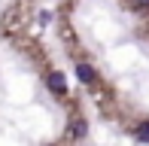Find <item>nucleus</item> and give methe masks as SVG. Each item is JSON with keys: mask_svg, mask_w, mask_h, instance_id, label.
I'll return each mask as SVG.
<instances>
[{"mask_svg": "<svg viewBox=\"0 0 149 146\" xmlns=\"http://www.w3.org/2000/svg\"><path fill=\"white\" fill-rule=\"evenodd\" d=\"M37 22L43 24V28H46V24H52V12H40V15H37Z\"/></svg>", "mask_w": 149, "mask_h": 146, "instance_id": "nucleus-5", "label": "nucleus"}, {"mask_svg": "<svg viewBox=\"0 0 149 146\" xmlns=\"http://www.w3.org/2000/svg\"><path fill=\"white\" fill-rule=\"evenodd\" d=\"M76 76H79V82H82V85H94V82H97V73H94V67H91V64H85V61L76 64Z\"/></svg>", "mask_w": 149, "mask_h": 146, "instance_id": "nucleus-2", "label": "nucleus"}, {"mask_svg": "<svg viewBox=\"0 0 149 146\" xmlns=\"http://www.w3.org/2000/svg\"><path fill=\"white\" fill-rule=\"evenodd\" d=\"M134 137H137L140 143H149V122H140V125H134Z\"/></svg>", "mask_w": 149, "mask_h": 146, "instance_id": "nucleus-4", "label": "nucleus"}, {"mask_svg": "<svg viewBox=\"0 0 149 146\" xmlns=\"http://www.w3.org/2000/svg\"><path fill=\"white\" fill-rule=\"evenodd\" d=\"M134 9H149V0H134Z\"/></svg>", "mask_w": 149, "mask_h": 146, "instance_id": "nucleus-6", "label": "nucleus"}, {"mask_svg": "<svg viewBox=\"0 0 149 146\" xmlns=\"http://www.w3.org/2000/svg\"><path fill=\"white\" fill-rule=\"evenodd\" d=\"M46 88H49L55 97H64V95H67V79H64V73H58V70L46 73Z\"/></svg>", "mask_w": 149, "mask_h": 146, "instance_id": "nucleus-1", "label": "nucleus"}, {"mask_svg": "<svg viewBox=\"0 0 149 146\" xmlns=\"http://www.w3.org/2000/svg\"><path fill=\"white\" fill-rule=\"evenodd\" d=\"M85 131H88L85 119H73V125H70V131H67V137H70V140H82Z\"/></svg>", "mask_w": 149, "mask_h": 146, "instance_id": "nucleus-3", "label": "nucleus"}]
</instances>
